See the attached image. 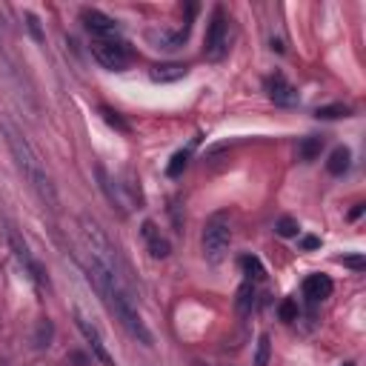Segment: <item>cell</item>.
Returning <instances> with one entry per match:
<instances>
[{"instance_id": "obj_3", "label": "cell", "mask_w": 366, "mask_h": 366, "mask_svg": "<svg viewBox=\"0 0 366 366\" xmlns=\"http://www.w3.org/2000/svg\"><path fill=\"white\" fill-rule=\"evenodd\" d=\"M232 243V229H229V215L226 212H215L203 229V258L209 263H221Z\"/></svg>"}, {"instance_id": "obj_1", "label": "cell", "mask_w": 366, "mask_h": 366, "mask_svg": "<svg viewBox=\"0 0 366 366\" xmlns=\"http://www.w3.org/2000/svg\"><path fill=\"white\" fill-rule=\"evenodd\" d=\"M89 272H92V278H94V286H98V292L103 295L106 306L112 309V315L126 326V332H129L132 338H138L143 346H152V332L146 329V323H143V318H141V312H138V306H134V301H132V295H129V289H126L123 278L106 272V269H101L98 263H89Z\"/></svg>"}, {"instance_id": "obj_4", "label": "cell", "mask_w": 366, "mask_h": 366, "mask_svg": "<svg viewBox=\"0 0 366 366\" xmlns=\"http://www.w3.org/2000/svg\"><path fill=\"white\" fill-rule=\"evenodd\" d=\"M92 54H94V61L109 72H123L132 61L129 46L121 41L118 34L114 37H92Z\"/></svg>"}, {"instance_id": "obj_15", "label": "cell", "mask_w": 366, "mask_h": 366, "mask_svg": "<svg viewBox=\"0 0 366 366\" xmlns=\"http://www.w3.org/2000/svg\"><path fill=\"white\" fill-rule=\"evenodd\" d=\"M269 355H272V340H269V335H261L255 349V366H269Z\"/></svg>"}, {"instance_id": "obj_14", "label": "cell", "mask_w": 366, "mask_h": 366, "mask_svg": "<svg viewBox=\"0 0 366 366\" xmlns=\"http://www.w3.org/2000/svg\"><path fill=\"white\" fill-rule=\"evenodd\" d=\"M241 266H243V272H246L249 281H263V278H266V269H263L261 261L252 258V255H243V258H241Z\"/></svg>"}, {"instance_id": "obj_10", "label": "cell", "mask_w": 366, "mask_h": 366, "mask_svg": "<svg viewBox=\"0 0 366 366\" xmlns=\"http://www.w3.org/2000/svg\"><path fill=\"white\" fill-rule=\"evenodd\" d=\"M303 295L309 303H321L332 295V281L326 278V275H309L303 281Z\"/></svg>"}, {"instance_id": "obj_22", "label": "cell", "mask_w": 366, "mask_h": 366, "mask_svg": "<svg viewBox=\"0 0 366 366\" xmlns=\"http://www.w3.org/2000/svg\"><path fill=\"white\" fill-rule=\"evenodd\" d=\"M340 263L343 266H352V269H363V258L358 255V258H340Z\"/></svg>"}, {"instance_id": "obj_2", "label": "cell", "mask_w": 366, "mask_h": 366, "mask_svg": "<svg viewBox=\"0 0 366 366\" xmlns=\"http://www.w3.org/2000/svg\"><path fill=\"white\" fill-rule=\"evenodd\" d=\"M6 141L14 152V158H17V166H21V172L26 175V181L32 183V189L41 195V201L49 206V209H57V192H54V183L49 178V172L43 166V161L37 158V152L29 146L26 138H21L12 126H6Z\"/></svg>"}, {"instance_id": "obj_12", "label": "cell", "mask_w": 366, "mask_h": 366, "mask_svg": "<svg viewBox=\"0 0 366 366\" xmlns=\"http://www.w3.org/2000/svg\"><path fill=\"white\" fill-rule=\"evenodd\" d=\"M349 158H352L349 149H346V146H338L332 155H329V163H326V169H329L332 175H343V172L349 169Z\"/></svg>"}, {"instance_id": "obj_9", "label": "cell", "mask_w": 366, "mask_h": 366, "mask_svg": "<svg viewBox=\"0 0 366 366\" xmlns=\"http://www.w3.org/2000/svg\"><path fill=\"white\" fill-rule=\"evenodd\" d=\"M83 23H86L92 37H114V34H118V23H114L109 14L98 12V9H86L83 12Z\"/></svg>"}, {"instance_id": "obj_7", "label": "cell", "mask_w": 366, "mask_h": 366, "mask_svg": "<svg viewBox=\"0 0 366 366\" xmlns=\"http://www.w3.org/2000/svg\"><path fill=\"white\" fill-rule=\"evenodd\" d=\"M266 92H269V101L275 106H295L298 103V92L283 74H272V78L266 81Z\"/></svg>"}, {"instance_id": "obj_20", "label": "cell", "mask_w": 366, "mask_h": 366, "mask_svg": "<svg viewBox=\"0 0 366 366\" xmlns=\"http://www.w3.org/2000/svg\"><path fill=\"white\" fill-rule=\"evenodd\" d=\"M281 318H283V321H295V318H298L295 301H283V303H281Z\"/></svg>"}, {"instance_id": "obj_11", "label": "cell", "mask_w": 366, "mask_h": 366, "mask_svg": "<svg viewBox=\"0 0 366 366\" xmlns=\"http://www.w3.org/2000/svg\"><path fill=\"white\" fill-rule=\"evenodd\" d=\"M189 69L183 63H163V66H155L152 69V81H161V83H169V81H181L186 78Z\"/></svg>"}, {"instance_id": "obj_8", "label": "cell", "mask_w": 366, "mask_h": 366, "mask_svg": "<svg viewBox=\"0 0 366 366\" xmlns=\"http://www.w3.org/2000/svg\"><path fill=\"white\" fill-rule=\"evenodd\" d=\"M141 235H143V241H146V246H149V255H152V258H155V261L169 258L172 246H169V241L161 235V229L155 226V221H143Z\"/></svg>"}, {"instance_id": "obj_24", "label": "cell", "mask_w": 366, "mask_h": 366, "mask_svg": "<svg viewBox=\"0 0 366 366\" xmlns=\"http://www.w3.org/2000/svg\"><path fill=\"white\" fill-rule=\"evenodd\" d=\"M346 366H355V363H346Z\"/></svg>"}, {"instance_id": "obj_21", "label": "cell", "mask_w": 366, "mask_h": 366, "mask_svg": "<svg viewBox=\"0 0 366 366\" xmlns=\"http://www.w3.org/2000/svg\"><path fill=\"white\" fill-rule=\"evenodd\" d=\"M103 114H106V121H109L112 126H118L121 132H126V123H123V121H121V118H118V114H114V112H109V109H103Z\"/></svg>"}, {"instance_id": "obj_6", "label": "cell", "mask_w": 366, "mask_h": 366, "mask_svg": "<svg viewBox=\"0 0 366 366\" xmlns=\"http://www.w3.org/2000/svg\"><path fill=\"white\" fill-rule=\"evenodd\" d=\"M74 321H78V329L83 332V338H86V343H89V349H92V355L98 358L103 366H114V358L109 355V349H106V340H103V335L98 332V326H94L81 309L74 312Z\"/></svg>"}, {"instance_id": "obj_5", "label": "cell", "mask_w": 366, "mask_h": 366, "mask_svg": "<svg viewBox=\"0 0 366 366\" xmlns=\"http://www.w3.org/2000/svg\"><path fill=\"white\" fill-rule=\"evenodd\" d=\"M203 52H206L209 61H221V57L229 52V21H226L223 9H215V14H212Z\"/></svg>"}, {"instance_id": "obj_19", "label": "cell", "mask_w": 366, "mask_h": 366, "mask_svg": "<svg viewBox=\"0 0 366 366\" xmlns=\"http://www.w3.org/2000/svg\"><path fill=\"white\" fill-rule=\"evenodd\" d=\"M275 229H278V235H283V238H292V235H298V223H295L292 218H281Z\"/></svg>"}, {"instance_id": "obj_18", "label": "cell", "mask_w": 366, "mask_h": 366, "mask_svg": "<svg viewBox=\"0 0 366 366\" xmlns=\"http://www.w3.org/2000/svg\"><path fill=\"white\" fill-rule=\"evenodd\" d=\"M252 303H255V289H252V283H243L241 292H238V309L249 312V309H252Z\"/></svg>"}, {"instance_id": "obj_16", "label": "cell", "mask_w": 366, "mask_h": 366, "mask_svg": "<svg viewBox=\"0 0 366 366\" xmlns=\"http://www.w3.org/2000/svg\"><path fill=\"white\" fill-rule=\"evenodd\" d=\"M318 118H323V121H335V118H349V106H340V103H335V106H321L318 112Z\"/></svg>"}, {"instance_id": "obj_23", "label": "cell", "mask_w": 366, "mask_h": 366, "mask_svg": "<svg viewBox=\"0 0 366 366\" xmlns=\"http://www.w3.org/2000/svg\"><path fill=\"white\" fill-rule=\"evenodd\" d=\"M301 246H303V249H318V246H321V241H318V238H312V235H306V238L301 241Z\"/></svg>"}, {"instance_id": "obj_13", "label": "cell", "mask_w": 366, "mask_h": 366, "mask_svg": "<svg viewBox=\"0 0 366 366\" xmlns=\"http://www.w3.org/2000/svg\"><path fill=\"white\" fill-rule=\"evenodd\" d=\"M321 149H323V141L321 138H303L301 143H298V158L301 161H315L318 155H321Z\"/></svg>"}, {"instance_id": "obj_17", "label": "cell", "mask_w": 366, "mask_h": 366, "mask_svg": "<svg viewBox=\"0 0 366 366\" xmlns=\"http://www.w3.org/2000/svg\"><path fill=\"white\" fill-rule=\"evenodd\" d=\"M186 163H189V149L178 152V155H175V158H172V163L166 166V175H169V178H178V175H181V172L186 169Z\"/></svg>"}]
</instances>
